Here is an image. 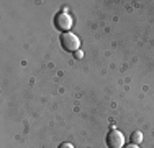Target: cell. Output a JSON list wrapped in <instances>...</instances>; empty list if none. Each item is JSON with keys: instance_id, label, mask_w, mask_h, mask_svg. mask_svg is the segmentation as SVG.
I'll return each instance as SVG.
<instances>
[{"instance_id": "obj_2", "label": "cell", "mask_w": 154, "mask_h": 148, "mask_svg": "<svg viewBox=\"0 0 154 148\" xmlns=\"http://www.w3.org/2000/svg\"><path fill=\"white\" fill-rule=\"evenodd\" d=\"M107 145L108 148H123L125 145V137L123 133L116 128H112L107 135Z\"/></svg>"}, {"instance_id": "obj_7", "label": "cell", "mask_w": 154, "mask_h": 148, "mask_svg": "<svg viewBox=\"0 0 154 148\" xmlns=\"http://www.w3.org/2000/svg\"><path fill=\"white\" fill-rule=\"evenodd\" d=\"M123 148H138V145H134V143H131V145H126V146H123Z\"/></svg>"}, {"instance_id": "obj_6", "label": "cell", "mask_w": 154, "mask_h": 148, "mask_svg": "<svg viewBox=\"0 0 154 148\" xmlns=\"http://www.w3.org/2000/svg\"><path fill=\"white\" fill-rule=\"evenodd\" d=\"M82 56H84V53H82L80 50H79V51H75V58H79V59H80Z\"/></svg>"}, {"instance_id": "obj_4", "label": "cell", "mask_w": 154, "mask_h": 148, "mask_svg": "<svg viewBox=\"0 0 154 148\" xmlns=\"http://www.w3.org/2000/svg\"><path fill=\"white\" fill-rule=\"evenodd\" d=\"M131 142H133L134 145L141 143V142H143V133H141V132H134L133 135H131Z\"/></svg>"}, {"instance_id": "obj_1", "label": "cell", "mask_w": 154, "mask_h": 148, "mask_svg": "<svg viewBox=\"0 0 154 148\" xmlns=\"http://www.w3.org/2000/svg\"><path fill=\"white\" fill-rule=\"evenodd\" d=\"M61 43H62V48H64L66 51H72V53L79 51V48H80L79 38H77L74 33H71V31L62 33L61 35Z\"/></svg>"}, {"instance_id": "obj_3", "label": "cell", "mask_w": 154, "mask_h": 148, "mask_svg": "<svg viewBox=\"0 0 154 148\" xmlns=\"http://www.w3.org/2000/svg\"><path fill=\"white\" fill-rule=\"evenodd\" d=\"M54 25H56L57 30L67 33V30H71V27H72V17L66 12H61L56 18H54Z\"/></svg>"}, {"instance_id": "obj_5", "label": "cell", "mask_w": 154, "mask_h": 148, "mask_svg": "<svg viewBox=\"0 0 154 148\" xmlns=\"http://www.w3.org/2000/svg\"><path fill=\"white\" fill-rule=\"evenodd\" d=\"M59 148H74V146L71 143H62V145H59Z\"/></svg>"}]
</instances>
